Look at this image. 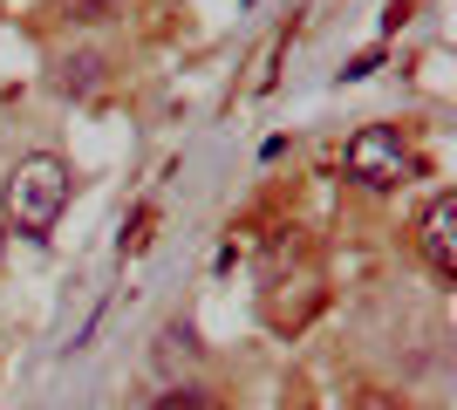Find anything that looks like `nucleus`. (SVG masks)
Returning <instances> with one entry per match:
<instances>
[{
  "label": "nucleus",
  "mask_w": 457,
  "mask_h": 410,
  "mask_svg": "<svg viewBox=\"0 0 457 410\" xmlns=\"http://www.w3.org/2000/svg\"><path fill=\"white\" fill-rule=\"evenodd\" d=\"M69 192H76L69 164H62L55 151H28V157L7 164V178H0V219H7L14 233H28V239H48L55 219H62V205H69Z\"/></svg>",
  "instance_id": "nucleus-1"
},
{
  "label": "nucleus",
  "mask_w": 457,
  "mask_h": 410,
  "mask_svg": "<svg viewBox=\"0 0 457 410\" xmlns=\"http://www.w3.org/2000/svg\"><path fill=\"white\" fill-rule=\"evenodd\" d=\"M410 172H417V157H410V144H403L396 123H362V130L348 137V151H342V178L362 185V192H396Z\"/></svg>",
  "instance_id": "nucleus-2"
},
{
  "label": "nucleus",
  "mask_w": 457,
  "mask_h": 410,
  "mask_svg": "<svg viewBox=\"0 0 457 410\" xmlns=\"http://www.w3.org/2000/svg\"><path fill=\"white\" fill-rule=\"evenodd\" d=\"M417 254L437 280H457V192H437L417 219Z\"/></svg>",
  "instance_id": "nucleus-3"
},
{
  "label": "nucleus",
  "mask_w": 457,
  "mask_h": 410,
  "mask_svg": "<svg viewBox=\"0 0 457 410\" xmlns=\"http://www.w3.org/2000/svg\"><path fill=\"white\" fill-rule=\"evenodd\" d=\"M96 69H103L96 55H69V62H62V76H55V89H62V96H82V89H96Z\"/></svg>",
  "instance_id": "nucleus-4"
},
{
  "label": "nucleus",
  "mask_w": 457,
  "mask_h": 410,
  "mask_svg": "<svg viewBox=\"0 0 457 410\" xmlns=\"http://www.w3.org/2000/svg\"><path fill=\"white\" fill-rule=\"evenodd\" d=\"M55 14L62 21H110L116 0H55Z\"/></svg>",
  "instance_id": "nucleus-5"
},
{
  "label": "nucleus",
  "mask_w": 457,
  "mask_h": 410,
  "mask_svg": "<svg viewBox=\"0 0 457 410\" xmlns=\"http://www.w3.org/2000/svg\"><path fill=\"white\" fill-rule=\"evenodd\" d=\"M355 410H410V404L389 397V390H362V397H355Z\"/></svg>",
  "instance_id": "nucleus-6"
},
{
  "label": "nucleus",
  "mask_w": 457,
  "mask_h": 410,
  "mask_svg": "<svg viewBox=\"0 0 457 410\" xmlns=\"http://www.w3.org/2000/svg\"><path fill=\"white\" fill-rule=\"evenodd\" d=\"M164 410H205V397H198V390H171V404H164Z\"/></svg>",
  "instance_id": "nucleus-7"
}]
</instances>
